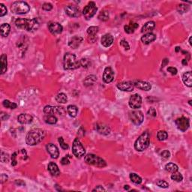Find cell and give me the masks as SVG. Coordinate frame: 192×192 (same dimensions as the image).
I'll return each mask as SVG.
<instances>
[{"label":"cell","mask_w":192,"mask_h":192,"mask_svg":"<svg viewBox=\"0 0 192 192\" xmlns=\"http://www.w3.org/2000/svg\"><path fill=\"white\" fill-rule=\"evenodd\" d=\"M45 131L41 128H34L26 134V142L29 146H35L41 143L45 137Z\"/></svg>","instance_id":"6da1fadb"},{"label":"cell","mask_w":192,"mask_h":192,"mask_svg":"<svg viewBox=\"0 0 192 192\" xmlns=\"http://www.w3.org/2000/svg\"><path fill=\"white\" fill-rule=\"evenodd\" d=\"M15 26L18 29H24L28 32H33L39 28V23L36 18H18L15 20Z\"/></svg>","instance_id":"7a4b0ae2"},{"label":"cell","mask_w":192,"mask_h":192,"mask_svg":"<svg viewBox=\"0 0 192 192\" xmlns=\"http://www.w3.org/2000/svg\"><path fill=\"white\" fill-rule=\"evenodd\" d=\"M63 66L65 70H74L80 67V62L74 54L66 53L63 59Z\"/></svg>","instance_id":"3957f363"},{"label":"cell","mask_w":192,"mask_h":192,"mask_svg":"<svg viewBox=\"0 0 192 192\" xmlns=\"http://www.w3.org/2000/svg\"><path fill=\"white\" fill-rule=\"evenodd\" d=\"M150 144V136L148 132H143L134 143V148L137 151L143 152L147 150Z\"/></svg>","instance_id":"277c9868"},{"label":"cell","mask_w":192,"mask_h":192,"mask_svg":"<svg viewBox=\"0 0 192 192\" xmlns=\"http://www.w3.org/2000/svg\"><path fill=\"white\" fill-rule=\"evenodd\" d=\"M29 10H30V6L29 4L22 1L14 2L11 7V12L16 14H25L29 12Z\"/></svg>","instance_id":"5b68a950"},{"label":"cell","mask_w":192,"mask_h":192,"mask_svg":"<svg viewBox=\"0 0 192 192\" xmlns=\"http://www.w3.org/2000/svg\"><path fill=\"white\" fill-rule=\"evenodd\" d=\"M84 160L88 164L98 167H104L107 166V163L104 159L94 154L86 155L84 158Z\"/></svg>","instance_id":"8992f818"},{"label":"cell","mask_w":192,"mask_h":192,"mask_svg":"<svg viewBox=\"0 0 192 192\" xmlns=\"http://www.w3.org/2000/svg\"><path fill=\"white\" fill-rule=\"evenodd\" d=\"M97 11H98V8L96 7L95 3L94 2H89L88 5L84 7L83 10V15L84 16V18L86 20H89L96 14Z\"/></svg>","instance_id":"52a82bcc"},{"label":"cell","mask_w":192,"mask_h":192,"mask_svg":"<svg viewBox=\"0 0 192 192\" xmlns=\"http://www.w3.org/2000/svg\"><path fill=\"white\" fill-rule=\"evenodd\" d=\"M72 153L74 155V156H76L77 158H79V159L82 158L85 155V149L78 138H76L74 140L73 145H72Z\"/></svg>","instance_id":"ba28073f"},{"label":"cell","mask_w":192,"mask_h":192,"mask_svg":"<svg viewBox=\"0 0 192 192\" xmlns=\"http://www.w3.org/2000/svg\"><path fill=\"white\" fill-rule=\"evenodd\" d=\"M44 113L46 114H58L60 116H64L65 114V110L63 107L47 105L44 107Z\"/></svg>","instance_id":"9c48e42d"},{"label":"cell","mask_w":192,"mask_h":192,"mask_svg":"<svg viewBox=\"0 0 192 192\" xmlns=\"http://www.w3.org/2000/svg\"><path fill=\"white\" fill-rule=\"evenodd\" d=\"M129 119L133 124L136 125H140L143 122L144 116H143V113L140 110H134L129 113Z\"/></svg>","instance_id":"30bf717a"},{"label":"cell","mask_w":192,"mask_h":192,"mask_svg":"<svg viewBox=\"0 0 192 192\" xmlns=\"http://www.w3.org/2000/svg\"><path fill=\"white\" fill-rule=\"evenodd\" d=\"M128 104H129L130 107L134 110L140 108L142 105V98L141 96L138 94H134L131 96V98H129V101H128Z\"/></svg>","instance_id":"8fae6325"},{"label":"cell","mask_w":192,"mask_h":192,"mask_svg":"<svg viewBox=\"0 0 192 192\" xmlns=\"http://www.w3.org/2000/svg\"><path fill=\"white\" fill-rule=\"evenodd\" d=\"M175 123L176 125L177 128L181 131H182V132L187 131L188 129L189 126H190L189 119L188 118L185 117V116H182V117L177 119L175 121Z\"/></svg>","instance_id":"7c38bea8"},{"label":"cell","mask_w":192,"mask_h":192,"mask_svg":"<svg viewBox=\"0 0 192 192\" xmlns=\"http://www.w3.org/2000/svg\"><path fill=\"white\" fill-rule=\"evenodd\" d=\"M47 26H48V29H49L50 32L54 35H60V34H61L63 32V26L60 23H58V22H50Z\"/></svg>","instance_id":"4fadbf2b"},{"label":"cell","mask_w":192,"mask_h":192,"mask_svg":"<svg viewBox=\"0 0 192 192\" xmlns=\"http://www.w3.org/2000/svg\"><path fill=\"white\" fill-rule=\"evenodd\" d=\"M66 14L71 17H78L81 15V12L79 8L75 5H68L65 8Z\"/></svg>","instance_id":"5bb4252c"},{"label":"cell","mask_w":192,"mask_h":192,"mask_svg":"<svg viewBox=\"0 0 192 192\" xmlns=\"http://www.w3.org/2000/svg\"><path fill=\"white\" fill-rule=\"evenodd\" d=\"M132 84L134 86V87H137V89L143 90V91H150L152 89V85L148 82L143 80H134L132 81Z\"/></svg>","instance_id":"9a60e30c"},{"label":"cell","mask_w":192,"mask_h":192,"mask_svg":"<svg viewBox=\"0 0 192 192\" xmlns=\"http://www.w3.org/2000/svg\"><path fill=\"white\" fill-rule=\"evenodd\" d=\"M114 79V72L110 67L105 68L103 74V80L106 83H110Z\"/></svg>","instance_id":"2e32d148"},{"label":"cell","mask_w":192,"mask_h":192,"mask_svg":"<svg viewBox=\"0 0 192 192\" xmlns=\"http://www.w3.org/2000/svg\"><path fill=\"white\" fill-rule=\"evenodd\" d=\"M95 129L102 135H108L111 131L110 127L104 123H96L95 125Z\"/></svg>","instance_id":"e0dca14e"},{"label":"cell","mask_w":192,"mask_h":192,"mask_svg":"<svg viewBox=\"0 0 192 192\" xmlns=\"http://www.w3.org/2000/svg\"><path fill=\"white\" fill-rule=\"evenodd\" d=\"M46 149H47L48 153L51 155L52 159H58L59 156H60V151H59V149L57 148V146L53 144V143H48L46 146Z\"/></svg>","instance_id":"ac0fdd59"},{"label":"cell","mask_w":192,"mask_h":192,"mask_svg":"<svg viewBox=\"0 0 192 192\" xmlns=\"http://www.w3.org/2000/svg\"><path fill=\"white\" fill-rule=\"evenodd\" d=\"M17 121L23 125L30 124L33 121V116L28 113H21L17 116Z\"/></svg>","instance_id":"d6986e66"},{"label":"cell","mask_w":192,"mask_h":192,"mask_svg":"<svg viewBox=\"0 0 192 192\" xmlns=\"http://www.w3.org/2000/svg\"><path fill=\"white\" fill-rule=\"evenodd\" d=\"M117 88L123 92H132L134 89V86L131 82H122L117 84Z\"/></svg>","instance_id":"ffe728a7"},{"label":"cell","mask_w":192,"mask_h":192,"mask_svg":"<svg viewBox=\"0 0 192 192\" xmlns=\"http://www.w3.org/2000/svg\"><path fill=\"white\" fill-rule=\"evenodd\" d=\"M83 38L77 36V35H75V36L72 37L68 42L69 47H71L72 49H77V48H78V47H80L81 43L83 42Z\"/></svg>","instance_id":"44dd1931"},{"label":"cell","mask_w":192,"mask_h":192,"mask_svg":"<svg viewBox=\"0 0 192 192\" xmlns=\"http://www.w3.org/2000/svg\"><path fill=\"white\" fill-rule=\"evenodd\" d=\"M101 44L105 47H109L113 43V37L111 34L107 33L102 36L101 39Z\"/></svg>","instance_id":"7402d4cb"},{"label":"cell","mask_w":192,"mask_h":192,"mask_svg":"<svg viewBox=\"0 0 192 192\" xmlns=\"http://www.w3.org/2000/svg\"><path fill=\"white\" fill-rule=\"evenodd\" d=\"M156 39V35L153 32H148L141 37V41L144 44H150Z\"/></svg>","instance_id":"603a6c76"},{"label":"cell","mask_w":192,"mask_h":192,"mask_svg":"<svg viewBox=\"0 0 192 192\" xmlns=\"http://www.w3.org/2000/svg\"><path fill=\"white\" fill-rule=\"evenodd\" d=\"M47 168H48L50 173L52 176H60V170L59 169L58 165L56 163H54V162H50Z\"/></svg>","instance_id":"cb8c5ba5"},{"label":"cell","mask_w":192,"mask_h":192,"mask_svg":"<svg viewBox=\"0 0 192 192\" xmlns=\"http://www.w3.org/2000/svg\"><path fill=\"white\" fill-rule=\"evenodd\" d=\"M182 80L185 85L188 87L192 86V74L191 71L185 72L182 74Z\"/></svg>","instance_id":"d4e9b609"},{"label":"cell","mask_w":192,"mask_h":192,"mask_svg":"<svg viewBox=\"0 0 192 192\" xmlns=\"http://www.w3.org/2000/svg\"><path fill=\"white\" fill-rule=\"evenodd\" d=\"M155 27H156V23L154 21H149L143 25L141 29V32L142 33H144V32H147V33L151 32L155 29Z\"/></svg>","instance_id":"484cf974"},{"label":"cell","mask_w":192,"mask_h":192,"mask_svg":"<svg viewBox=\"0 0 192 192\" xmlns=\"http://www.w3.org/2000/svg\"><path fill=\"white\" fill-rule=\"evenodd\" d=\"M139 25L138 23H134V22H131L128 25H126V26H124V29H125V32L128 34H131L134 33V31L138 28Z\"/></svg>","instance_id":"4316f807"},{"label":"cell","mask_w":192,"mask_h":192,"mask_svg":"<svg viewBox=\"0 0 192 192\" xmlns=\"http://www.w3.org/2000/svg\"><path fill=\"white\" fill-rule=\"evenodd\" d=\"M96 80H97V77L95 75H89L84 80L83 84L86 86H91L94 85Z\"/></svg>","instance_id":"83f0119b"},{"label":"cell","mask_w":192,"mask_h":192,"mask_svg":"<svg viewBox=\"0 0 192 192\" xmlns=\"http://www.w3.org/2000/svg\"><path fill=\"white\" fill-rule=\"evenodd\" d=\"M0 31H1V35L2 37H7L9 35L10 31H11V26L8 23H3L1 25Z\"/></svg>","instance_id":"f1b7e54d"},{"label":"cell","mask_w":192,"mask_h":192,"mask_svg":"<svg viewBox=\"0 0 192 192\" xmlns=\"http://www.w3.org/2000/svg\"><path fill=\"white\" fill-rule=\"evenodd\" d=\"M1 63H2V68H1V74H4L7 71V66H8V61H7L6 54H2L1 56Z\"/></svg>","instance_id":"f546056e"},{"label":"cell","mask_w":192,"mask_h":192,"mask_svg":"<svg viewBox=\"0 0 192 192\" xmlns=\"http://www.w3.org/2000/svg\"><path fill=\"white\" fill-rule=\"evenodd\" d=\"M44 121L47 124L54 125L57 122V118L54 114H46V116H44Z\"/></svg>","instance_id":"4dcf8cb0"},{"label":"cell","mask_w":192,"mask_h":192,"mask_svg":"<svg viewBox=\"0 0 192 192\" xmlns=\"http://www.w3.org/2000/svg\"><path fill=\"white\" fill-rule=\"evenodd\" d=\"M67 111L68 113L69 114V116L71 117H76L77 115V112H78V108L77 106L75 105H68L67 107Z\"/></svg>","instance_id":"1f68e13d"},{"label":"cell","mask_w":192,"mask_h":192,"mask_svg":"<svg viewBox=\"0 0 192 192\" xmlns=\"http://www.w3.org/2000/svg\"><path fill=\"white\" fill-rule=\"evenodd\" d=\"M56 101L60 104H65L68 101V97L65 93H59L56 96Z\"/></svg>","instance_id":"d6a6232c"},{"label":"cell","mask_w":192,"mask_h":192,"mask_svg":"<svg viewBox=\"0 0 192 192\" xmlns=\"http://www.w3.org/2000/svg\"><path fill=\"white\" fill-rule=\"evenodd\" d=\"M165 170H166L167 172L173 173H175V172H176V171H178L179 167H178V166L176 164L168 163V164H167L166 166H165Z\"/></svg>","instance_id":"836d02e7"},{"label":"cell","mask_w":192,"mask_h":192,"mask_svg":"<svg viewBox=\"0 0 192 192\" xmlns=\"http://www.w3.org/2000/svg\"><path fill=\"white\" fill-rule=\"evenodd\" d=\"M129 177H130V179L131 180L132 182L135 183V184H137V185L141 184L142 178L140 176L137 175V174L134 173H130Z\"/></svg>","instance_id":"e575fe53"},{"label":"cell","mask_w":192,"mask_h":192,"mask_svg":"<svg viewBox=\"0 0 192 192\" xmlns=\"http://www.w3.org/2000/svg\"><path fill=\"white\" fill-rule=\"evenodd\" d=\"M170 178L172 179L173 181L177 182H180L182 181V179H183L182 175L180 173H179L178 171H176V172H175V173H173L172 175H171V176H170Z\"/></svg>","instance_id":"d590c367"},{"label":"cell","mask_w":192,"mask_h":192,"mask_svg":"<svg viewBox=\"0 0 192 192\" xmlns=\"http://www.w3.org/2000/svg\"><path fill=\"white\" fill-rule=\"evenodd\" d=\"M99 28L98 26H90L87 29V33L90 36H95V35L98 32Z\"/></svg>","instance_id":"8d00e7d4"},{"label":"cell","mask_w":192,"mask_h":192,"mask_svg":"<svg viewBox=\"0 0 192 192\" xmlns=\"http://www.w3.org/2000/svg\"><path fill=\"white\" fill-rule=\"evenodd\" d=\"M98 19L101 21H107L109 20V12L107 11H102L101 12H100L99 15H98Z\"/></svg>","instance_id":"74e56055"},{"label":"cell","mask_w":192,"mask_h":192,"mask_svg":"<svg viewBox=\"0 0 192 192\" xmlns=\"http://www.w3.org/2000/svg\"><path fill=\"white\" fill-rule=\"evenodd\" d=\"M168 137L167 133L165 131H159L157 134V138L159 141H164Z\"/></svg>","instance_id":"f35d334b"},{"label":"cell","mask_w":192,"mask_h":192,"mask_svg":"<svg viewBox=\"0 0 192 192\" xmlns=\"http://www.w3.org/2000/svg\"><path fill=\"white\" fill-rule=\"evenodd\" d=\"M2 104H3L4 107H6V108L10 109H15L17 108V104H16V103L11 102V101H8V100H5V101L2 102Z\"/></svg>","instance_id":"ab89813d"},{"label":"cell","mask_w":192,"mask_h":192,"mask_svg":"<svg viewBox=\"0 0 192 192\" xmlns=\"http://www.w3.org/2000/svg\"><path fill=\"white\" fill-rule=\"evenodd\" d=\"M189 10L188 5H185V4H180L177 6V11H179V13L180 14H184L186 13Z\"/></svg>","instance_id":"60d3db41"},{"label":"cell","mask_w":192,"mask_h":192,"mask_svg":"<svg viewBox=\"0 0 192 192\" xmlns=\"http://www.w3.org/2000/svg\"><path fill=\"white\" fill-rule=\"evenodd\" d=\"M80 62V66L85 68H87L90 67V65H91V61L87 58L81 59Z\"/></svg>","instance_id":"b9f144b4"},{"label":"cell","mask_w":192,"mask_h":192,"mask_svg":"<svg viewBox=\"0 0 192 192\" xmlns=\"http://www.w3.org/2000/svg\"><path fill=\"white\" fill-rule=\"evenodd\" d=\"M156 185H157L159 187L162 188H167L169 187V184H168L166 181L161 179L158 180V181L156 182Z\"/></svg>","instance_id":"7bdbcfd3"},{"label":"cell","mask_w":192,"mask_h":192,"mask_svg":"<svg viewBox=\"0 0 192 192\" xmlns=\"http://www.w3.org/2000/svg\"><path fill=\"white\" fill-rule=\"evenodd\" d=\"M59 143H60V147H62V149H63V150H68V149L69 148L68 145L67 143H65L64 142V139H63V137H60L58 140Z\"/></svg>","instance_id":"ee69618b"},{"label":"cell","mask_w":192,"mask_h":192,"mask_svg":"<svg viewBox=\"0 0 192 192\" xmlns=\"http://www.w3.org/2000/svg\"><path fill=\"white\" fill-rule=\"evenodd\" d=\"M71 159V157L69 155H68V156H65L64 158H63L61 160V164L63 165H67V164H70V160Z\"/></svg>","instance_id":"f6af8a7d"},{"label":"cell","mask_w":192,"mask_h":192,"mask_svg":"<svg viewBox=\"0 0 192 192\" xmlns=\"http://www.w3.org/2000/svg\"><path fill=\"white\" fill-rule=\"evenodd\" d=\"M7 14V8L5 5L2 3L0 4V17H3Z\"/></svg>","instance_id":"bcb514c9"},{"label":"cell","mask_w":192,"mask_h":192,"mask_svg":"<svg viewBox=\"0 0 192 192\" xmlns=\"http://www.w3.org/2000/svg\"><path fill=\"white\" fill-rule=\"evenodd\" d=\"M147 115H148V116H150V117H156V115H157V112H156V109L153 108V107H151L148 110V112H147Z\"/></svg>","instance_id":"7dc6e473"},{"label":"cell","mask_w":192,"mask_h":192,"mask_svg":"<svg viewBox=\"0 0 192 192\" xmlns=\"http://www.w3.org/2000/svg\"><path fill=\"white\" fill-rule=\"evenodd\" d=\"M42 8H43V10H44V11H50L52 10L53 5H51V3H44V4H43Z\"/></svg>","instance_id":"c3c4849f"},{"label":"cell","mask_w":192,"mask_h":192,"mask_svg":"<svg viewBox=\"0 0 192 192\" xmlns=\"http://www.w3.org/2000/svg\"><path fill=\"white\" fill-rule=\"evenodd\" d=\"M161 156L164 159H168L170 157V153L168 150H164L161 153Z\"/></svg>","instance_id":"681fc988"},{"label":"cell","mask_w":192,"mask_h":192,"mask_svg":"<svg viewBox=\"0 0 192 192\" xmlns=\"http://www.w3.org/2000/svg\"><path fill=\"white\" fill-rule=\"evenodd\" d=\"M120 44L122 47H123L124 48H125V51H129L130 50L129 44H128L126 41H125V40H122V41H121Z\"/></svg>","instance_id":"f907efd6"},{"label":"cell","mask_w":192,"mask_h":192,"mask_svg":"<svg viewBox=\"0 0 192 192\" xmlns=\"http://www.w3.org/2000/svg\"><path fill=\"white\" fill-rule=\"evenodd\" d=\"M16 158H17V153H14V154L11 156V165L12 166H16L17 164V160H16Z\"/></svg>","instance_id":"816d5d0a"},{"label":"cell","mask_w":192,"mask_h":192,"mask_svg":"<svg viewBox=\"0 0 192 192\" xmlns=\"http://www.w3.org/2000/svg\"><path fill=\"white\" fill-rule=\"evenodd\" d=\"M167 71L170 72V73L172 75H176L178 71H177V69L174 67H168Z\"/></svg>","instance_id":"f5cc1de1"},{"label":"cell","mask_w":192,"mask_h":192,"mask_svg":"<svg viewBox=\"0 0 192 192\" xmlns=\"http://www.w3.org/2000/svg\"><path fill=\"white\" fill-rule=\"evenodd\" d=\"M1 160L2 162H6L8 161V155L6 153H2V156H1Z\"/></svg>","instance_id":"db71d44e"},{"label":"cell","mask_w":192,"mask_h":192,"mask_svg":"<svg viewBox=\"0 0 192 192\" xmlns=\"http://www.w3.org/2000/svg\"><path fill=\"white\" fill-rule=\"evenodd\" d=\"M92 191H106V189L104 188L102 186L98 185L95 188V189H93Z\"/></svg>","instance_id":"11a10c76"},{"label":"cell","mask_w":192,"mask_h":192,"mask_svg":"<svg viewBox=\"0 0 192 192\" xmlns=\"http://www.w3.org/2000/svg\"><path fill=\"white\" fill-rule=\"evenodd\" d=\"M7 180H8V176L5 173H2V175H1V182H5Z\"/></svg>","instance_id":"9f6ffc18"},{"label":"cell","mask_w":192,"mask_h":192,"mask_svg":"<svg viewBox=\"0 0 192 192\" xmlns=\"http://www.w3.org/2000/svg\"><path fill=\"white\" fill-rule=\"evenodd\" d=\"M8 117H9V116H8V115H7V113H2V114H1V119H2V121L6 120V119H8Z\"/></svg>","instance_id":"6f0895ef"},{"label":"cell","mask_w":192,"mask_h":192,"mask_svg":"<svg viewBox=\"0 0 192 192\" xmlns=\"http://www.w3.org/2000/svg\"><path fill=\"white\" fill-rule=\"evenodd\" d=\"M15 183L17 185H25V182H23L22 180L19 179V180H16L15 181Z\"/></svg>","instance_id":"680465c9"},{"label":"cell","mask_w":192,"mask_h":192,"mask_svg":"<svg viewBox=\"0 0 192 192\" xmlns=\"http://www.w3.org/2000/svg\"><path fill=\"white\" fill-rule=\"evenodd\" d=\"M168 63H169V61H168L167 59H164V60H163V63H162L161 64V67L164 68L165 65H167L168 64Z\"/></svg>","instance_id":"91938a15"},{"label":"cell","mask_w":192,"mask_h":192,"mask_svg":"<svg viewBox=\"0 0 192 192\" xmlns=\"http://www.w3.org/2000/svg\"><path fill=\"white\" fill-rule=\"evenodd\" d=\"M182 65H186L188 64V62H187V60H183L182 62Z\"/></svg>","instance_id":"94428289"},{"label":"cell","mask_w":192,"mask_h":192,"mask_svg":"<svg viewBox=\"0 0 192 192\" xmlns=\"http://www.w3.org/2000/svg\"><path fill=\"white\" fill-rule=\"evenodd\" d=\"M180 50H181V47H176V48H175V51H176V53H178L179 51H180Z\"/></svg>","instance_id":"6125c7cd"},{"label":"cell","mask_w":192,"mask_h":192,"mask_svg":"<svg viewBox=\"0 0 192 192\" xmlns=\"http://www.w3.org/2000/svg\"><path fill=\"white\" fill-rule=\"evenodd\" d=\"M124 188H125V190H128V189H129V185H125Z\"/></svg>","instance_id":"be15d7a7"},{"label":"cell","mask_w":192,"mask_h":192,"mask_svg":"<svg viewBox=\"0 0 192 192\" xmlns=\"http://www.w3.org/2000/svg\"><path fill=\"white\" fill-rule=\"evenodd\" d=\"M189 44H190L191 46L192 45V44H191V37H190V38H189Z\"/></svg>","instance_id":"e7e4bbea"},{"label":"cell","mask_w":192,"mask_h":192,"mask_svg":"<svg viewBox=\"0 0 192 192\" xmlns=\"http://www.w3.org/2000/svg\"><path fill=\"white\" fill-rule=\"evenodd\" d=\"M191 101L190 100V101H189V104H190V105H191Z\"/></svg>","instance_id":"03108f58"}]
</instances>
